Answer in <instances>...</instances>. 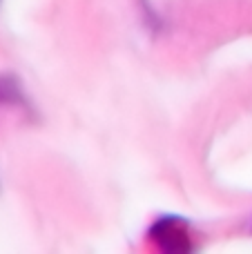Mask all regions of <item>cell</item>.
Returning <instances> with one entry per match:
<instances>
[{"label":"cell","mask_w":252,"mask_h":254,"mask_svg":"<svg viewBox=\"0 0 252 254\" xmlns=\"http://www.w3.org/2000/svg\"><path fill=\"white\" fill-rule=\"evenodd\" d=\"M150 239L156 241L163 250H190V234H188L186 221L177 216H163L150 230Z\"/></svg>","instance_id":"1"}]
</instances>
